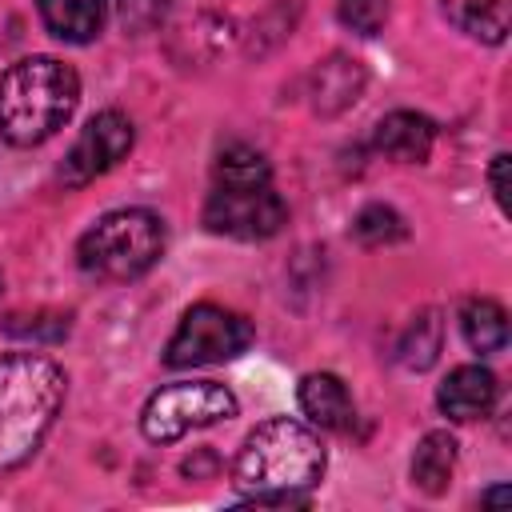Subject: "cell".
<instances>
[{
  "label": "cell",
  "mask_w": 512,
  "mask_h": 512,
  "mask_svg": "<svg viewBox=\"0 0 512 512\" xmlns=\"http://www.w3.org/2000/svg\"><path fill=\"white\" fill-rule=\"evenodd\" d=\"M504 500H508V488H504V484H500V488H488V492L480 496V504H504Z\"/></svg>",
  "instance_id": "22"
},
{
  "label": "cell",
  "mask_w": 512,
  "mask_h": 512,
  "mask_svg": "<svg viewBox=\"0 0 512 512\" xmlns=\"http://www.w3.org/2000/svg\"><path fill=\"white\" fill-rule=\"evenodd\" d=\"M436 404L448 420H460V424L480 420L496 404V376L484 364H460L436 388Z\"/></svg>",
  "instance_id": "11"
},
{
  "label": "cell",
  "mask_w": 512,
  "mask_h": 512,
  "mask_svg": "<svg viewBox=\"0 0 512 512\" xmlns=\"http://www.w3.org/2000/svg\"><path fill=\"white\" fill-rule=\"evenodd\" d=\"M352 232H356V240L360 244H368V248H380V244H396V240H404V216L396 212V208H388V204H368L356 220H352Z\"/></svg>",
  "instance_id": "18"
},
{
  "label": "cell",
  "mask_w": 512,
  "mask_h": 512,
  "mask_svg": "<svg viewBox=\"0 0 512 512\" xmlns=\"http://www.w3.org/2000/svg\"><path fill=\"white\" fill-rule=\"evenodd\" d=\"M80 104V76L56 56H24L0 76V136L36 148L56 136Z\"/></svg>",
  "instance_id": "4"
},
{
  "label": "cell",
  "mask_w": 512,
  "mask_h": 512,
  "mask_svg": "<svg viewBox=\"0 0 512 512\" xmlns=\"http://www.w3.org/2000/svg\"><path fill=\"white\" fill-rule=\"evenodd\" d=\"M364 84H368L364 64L348 52H332L308 72V100L320 116H336L360 100Z\"/></svg>",
  "instance_id": "9"
},
{
  "label": "cell",
  "mask_w": 512,
  "mask_h": 512,
  "mask_svg": "<svg viewBox=\"0 0 512 512\" xmlns=\"http://www.w3.org/2000/svg\"><path fill=\"white\" fill-rule=\"evenodd\" d=\"M400 364H408V368H428L432 360H436V352H440V320H436V312H424V316H416L412 324H408V332H404V340H400Z\"/></svg>",
  "instance_id": "17"
},
{
  "label": "cell",
  "mask_w": 512,
  "mask_h": 512,
  "mask_svg": "<svg viewBox=\"0 0 512 512\" xmlns=\"http://www.w3.org/2000/svg\"><path fill=\"white\" fill-rule=\"evenodd\" d=\"M132 140H136V128H132V120H128L124 112H116V108L96 112V116L80 128L76 144L68 148V156H64V164H60V180H64L68 188L92 184L96 176H104L108 168H116V164L132 152Z\"/></svg>",
  "instance_id": "8"
},
{
  "label": "cell",
  "mask_w": 512,
  "mask_h": 512,
  "mask_svg": "<svg viewBox=\"0 0 512 512\" xmlns=\"http://www.w3.org/2000/svg\"><path fill=\"white\" fill-rule=\"evenodd\" d=\"M488 180H492V196H496L500 212H508V152H496V156H492Z\"/></svg>",
  "instance_id": "21"
},
{
  "label": "cell",
  "mask_w": 512,
  "mask_h": 512,
  "mask_svg": "<svg viewBox=\"0 0 512 512\" xmlns=\"http://www.w3.org/2000/svg\"><path fill=\"white\" fill-rule=\"evenodd\" d=\"M456 468V436L452 432H428L412 452V484L428 496H440Z\"/></svg>",
  "instance_id": "15"
},
{
  "label": "cell",
  "mask_w": 512,
  "mask_h": 512,
  "mask_svg": "<svg viewBox=\"0 0 512 512\" xmlns=\"http://www.w3.org/2000/svg\"><path fill=\"white\" fill-rule=\"evenodd\" d=\"M336 12H340V24L344 28L360 32V36H376L388 24L392 0H340Z\"/></svg>",
  "instance_id": "19"
},
{
  "label": "cell",
  "mask_w": 512,
  "mask_h": 512,
  "mask_svg": "<svg viewBox=\"0 0 512 512\" xmlns=\"http://www.w3.org/2000/svg\"><path fill=\"white\" fill-rule=\"evenodd\" d=\"M168 8L172 0H116V20L124 24V32L144 36L168 16Z\"/></svg>",
  "instance_id": "20"
},
{
  "label": "cell",
  "mask_w": 512,
  "mask_h": 512,
  "mask_svg": "<svg viewBox=\"0 0 512 512\" xmlns=\"http://www.w3.org/2000/svg\"><path fill=\"white\" fill-rule=\"evenodd\" d=\"M164 220L148 208H116L104 212L76 244V264L84 276L104 284H124L156 268L164 256Z\"/></svg>",
  "instance_id": "5"
},
{
  "label": "cell",
  "mask_w": 512,
  "mask_h": 512,
  "mask_svg": "<svg viewBox=\"0 0 512 512\" xmlns=\"http://www.w3.org/2000/svg\"><path fill=\"white\" fill-rule=\"evenodd\" d=\"M432 144H436L432 120L420 112H408V108L380 116L372 128V148L396 164H424L432 156Z\"/></svg>",
  "instance_id": "10"
},
{
  "label": "cell",
  "mask_w": 512,
  "mask_h": 512,
  "mask_svg": "<svg viewBox=\"0 0 512 512\" xmlns=\"http://www.w3.org/2000/svg\"><path fill=\"white\" fill-rule=\"evenodd\" d=\"M36 8H40L44 28L68 44L96 40L108 16V0H36Z\"/></svg>",
  "instance_id": "13"
},
{
  "label": "cell",
  "mask_w": 512,
  "mask_h": 512,
  "mask_svg": "<svg viewBox=\"0 0 512 512\" xmlns=\"http://www.w3.org/2000/svg\"><path fill=\"white\" fill-rule=\"evenodd\" d=\"M232 416H236V396L224 384H216V380H176V384L156 388L144 400L140 432L152 444H172V440H180L196 428H208V424H220V420H232Z\"/></svg>",
  "instance_id": "6"
},
{
  "label": "cell",
  "mask_w": 512,
  "mask_h": 512,
  "mask_svg": "<svg viewBox=\"0 0 512 512\" xmlns=\"http://www.w3.org/2000/svg\"><path fill=\"white\" fill-rule=\"evenodd\" d=\"M68 392V376L52 356H0V472L20 468L48 436Z\"/></svg>",
  "instance_id": "3"
},
{
  "label": "cell",
  "mask_w": 512,
  "mask_h": 512,
  "mask_svg": "<svg viewBox=\"0 0 512 512\" xmlns=\"http://www.w3.org/2000/svg\"><path fill=\"white\" fill-rule=\"evenodd\" d=\"M248 344H252V324L240 312L220 304H192L164 348V364L168 368L224 364V360H236Z\"/></svg>",
  "instance_id": "7"
},
{
  "label": "cell",
  "mask_w": 512,
  "mask_h": 512,
  "mask_svg": "<svg viewBox=\"0 0 512 512\" xmlns=\"http://www.w3.org/2000/svg\"><path fill=\"white\" fill-rule=\"evenodd\" d=\"M296 400H300V412L308 416L312 428H324V432H348L356 424V408H352V396L344 388L340 376L332 372H308L296 388Z\"/></svg>",
  "instance_id": "12"
},
{
  "label": "cell",
  "mask_w": 512,
  "mask_h": 512,
  "mask_svg": "<svg viewBox=\"0 0 512 512\" xmlns=\"http://www.w3.org/2000/svg\"><path fill=\"white\" fill-rule=\"evenodd\" d=\"M324 444L320 436L288 416L264 420L244 436V448L232 464V484L248 504L296 508L308 504V492L324 476Z\"/></svg>",
  "instance_id": "1"
},
{
  "label": "cell",
  "mask_w": 512,
  "mask_h": 512,
  "mask_svg": "<svg viewBox=\"0 0 512 512\" xmlns=\"http://www.w3.org/2000/svg\"><path fill=\"white\" fill-rule=\"evenodd\" d=\"M288 204L272 188L264 152L228 144L212 168V192L204 200V228L232 240H268L284 228Z\"/></svg>",
  "instance_id": "2"
},
{
  "label": "cell",
  "mask_w": 512,
  "mask_h": 512,
  "mask_svg": "<svg viewBox=\"0 0 512 512\" xmlns=\"http://www.w3.org/2000/svg\"><path fill=\"white\" fill-rule=\"evenodd\" d=\"M444 16L484 44H504L512 28V0H440Z\"/></svg>",
  "instance_id": "14"
},
{
  "label": "cell",
  "mask_w": 512,
  "mask_h": 512,
  "mask_svg": "<svg viewBox=\"0 0 512 512\" xmlns=\"http://www.w3.org/2000/svg\"><path fill=\"white\" fill-rule=\"evenodd\" d=\"M460 332H464V344L480 356L488 352H500L508 344V312L488 300V296H476L460 308Z\"/></svg>",
  "instance_id": "16"
}]
</instances>
